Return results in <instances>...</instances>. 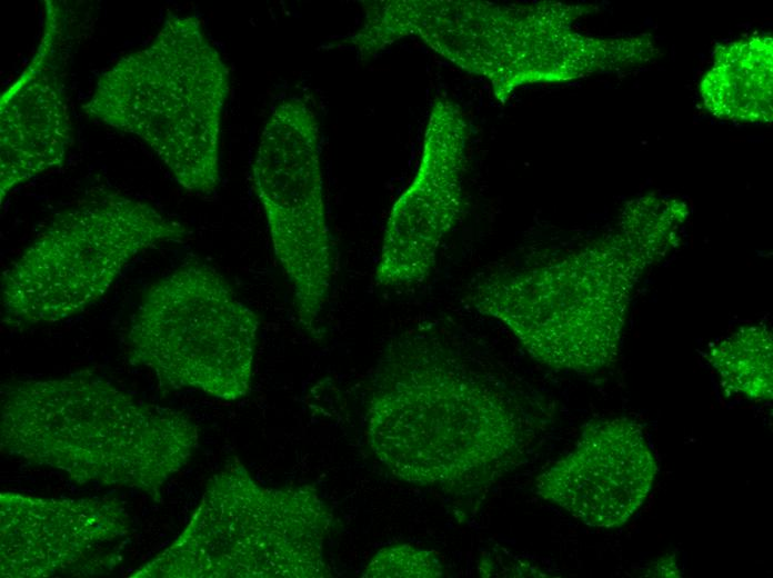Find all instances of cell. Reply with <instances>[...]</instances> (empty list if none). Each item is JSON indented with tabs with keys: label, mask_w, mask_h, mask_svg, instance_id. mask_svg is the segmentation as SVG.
<instances>
[{
	"label": "cell",
	"mask_w": 773,
	"mask_h": 578,
	"mask_svg": "<svg viewBox=\"0 0 773 578\" xmlns=\"http://www.w3.org/2000/svg\"><path fill=\"white\" fill-rule=\"evenodd\" d=\"M67 13L44 0L41 33L29 62L0 97V202L66 160L73 138L66 86Z\"/></svg>",
	"instance_id": "12"
},
{
	"label": "cell",
	"mask_w": 773,
	"mask_h": 578,
	"mask_svg": "<svg viewBox=\"0 0 773 578\" xmlns=\"http://www.w3.org/2000/svg\"><path fill=\"white\" fill-rule=\"evenodd\" d=\"M321 165L313 110L298 97L280 101L262 129L252 178L274 256L292 288L298 322L314 338L321 335L334 275Z\"/></svg>",
	"instance_id": "9"
},
{
	"label": "cell",
	"mask_w": 773,
	"mask_h": 578,
	"mask_svg": "<svg viewBox=\"0 0 773 578\" xmlns=\"http://www.w3.org/2000/svg\"><path fill=\"white\" fill-rule=\"evenodd\" d=\"M198 446V426L185 413L89 371L0 388L1 452L79 485L135 489L161 502Z\"/></svg>",
	"instance_id": "2"
},
{
	"label": "cell",
	"mask_w": 773,
	"mask_h": 578,
	"mask_svg": "<svg viewBox=\"0 0 773 578\" xmlns=\"http://www.w3.org/2000/svg\"><path fill=\"white\" fill-rule=\"evenodd\" d=\"M229 69L191 14L169 13L154 38L104 71L83 112L142 140L184 190L220 183V137Z\"/></svg>",
	"instance_id": "4"
},
{
	"label": "cell",
	"mask_w": 773,
	"mask_h": 578,
	"mask_svg": "<svg viewBox=\"0 0 773 578\" xmlns=\"http://www.w3.org/2000/svg\"><path fill=\"white\" fill-rule=\"evenodd\" d=\"M131 519L119 500L41 498L0 494L1 578H42L76 572V566L116 558L131 535Z\"/></svg>",
	"instance_id": "13"
},
{
	"label": "cell",
	"mask_w": 773,
	"mask_h": 578,
	"mask_svg": "<svg viewBox=\"0 0 773 578\" xmlns=\"http://www.w3.org/2000/svg\"><path fill=\"white\" fill-rule=\"evenodd\" d=\"M466 140L458 106L435 100L416 172L388 217L374 271L379 285H416L432 272L440 246L462 211Z\"/></svg>",
	"instance_id": "10"
},
{
	"label": "cell",
	"mask_w": 773,
	"mask_h": 578,
	"mask_svg": "<svg viewBox=\"0 0 773 578\" xmlns=\"http://www.w3.org/2000/svg\"><path fill=\"white\" fill-rule=\"evenodd\" d=\"M645 216L643 210L636 217L629 238L624 231L541 266L484 275L466 301L503 325L538 362L596 372L619 353L636 282L671 243V232L656 217L641 232Z\"/></svg>",
	"instance_id": "3"
},
{
	"label": "cell",
	"mask_w": 773,
	"mask_h": 578,
	"mask_svg": "<svg viewBox=\"0 0 773 578\" xmlns=\"http://www.w3.org/2000/svg\"><path fill=\"white\" fill-rule=\"evenodd\" d=\"M189 235L154 206L107 192L61 211L1 276L3 321L52 323L80 313L139 253Z\"/></svg>",
	"instance_id": "7"
},
{
	"label": "cell",
	"mask_w": 773,
	"mask_h": 578,
	"mask_svg": "<svg viewBox=\"0 0 773 578\" xmlns=\"http://www.w3.org/2000/svg\"><path fill=\"white\" fill-rule=\"evenodd\" d=\"M657 462L642 427L629 417L592 421L574 448L535 479V492L583 524L624 526L647 498Z\"/></svg>",
	"instance_id": "11"
},
{
	"label": "cell",
	"mask_w": 773,
	"mask_h": 578,
	"mask_svg": "<svg viewBox=\"0 0 773 578\" xmlns=\"http://www.w3.org/2000/svg\"><path fill=\"white\" fill-rule=\"evenodd\" d=\"M348 39L362 59L415 37L462 70L485 79L504 103L521 86L565 81L602 67L604 41L573 28L580 6L503 4L466 0L364 2Z\"/></svg>",
	"instance_id": "5"
},
{
	"label": "cell",
	"mask_w": 773,
	"mask_h": 578,
	"mask_svg": "<svg viewBox=\"0 0 773 578\" xmlns=\"http://www.w3.org/2000/svg\"><path fill=\"white\" fill-rule=\"evenodd\" d=\"M539 405L432 328L383 348L370 378L367 438L398 479L478 498L523 465L545 430Z\"/></svg>",
	"instance_id": "1"
},
{
	"label": "cell",
	"mask_w": 773,
	"mask_h": 578,
	"mask_svg": "<svg viewBox=\"0 0 773 578\" xmlns=\"http://www.w3.org/2000/svg\"><path fill=\"white\" fill-rule=\"evenodd\" d=\"M311 485L264 487L238 457L205 484L180 535L130 578H325L334 527Z\"/></svg>",
	"instance_id": "6"
},
{
	"label": "cell",
	"mask_w": 773,
	"mask_h": 578,
	"mask_svg": "<svg viewBox=\"0 0 773 578\" xmlns=\"http://www.w3.org/2000/svg\"><path fill=\"white\" fill-rule=\"evenodd\" d=\"M259 326L221 273L190 260L145 291L126 333L127 359L162 390L234 401L251 388Z\"/></svg>",
	"instance_id": "8"
},
{
	"label": "cell",
	"mask_w": 773,
	"mask_h": 578,
	"mask_svg": "<svg viewBox=\"0 0 773 578\" xmlns=\"http://www.w3.org/2000/svg\"><path fill=\"white\" fill-rule=\"evenodd\" d=\"M443 575V564L435 552L410 544L380 549L362 571V577L367 578H436Z\"/></svg>",
	"instance_id": "15"
},
{
	"label": "cell",
	"mask_w": 773,
	"mask_h": 578,
	"mask_svg": "<svg viewBox=\"0 0 773 578\" xmlns=\"http://www.w3.org/2000/svg\"><path fill=\"white\" fill-rule=\"evenodd\" d=\"M706 357L730 391L751 400L772 398V335L765 325L741 327Z\"/></svg>",
	"instance_id": "14"
}]
</instances>
